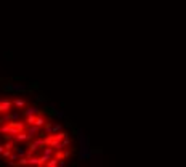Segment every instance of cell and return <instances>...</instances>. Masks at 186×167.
<instances>
[{
    "mask_svg": "<svg viewBox=\"0 0 186 167\" xmlns=\"http://www.w3.org/2000/svg\"><path fill=\"white\" fill-rule=\"evenodd\" d=\"M38 112H40V109H38L37 106H29V108H26L24 116H26V117H27V116H37Z\"/></svg>",
    "mask_w": 186,
    "mask_h": 167,
    "instance_id": "1",
    "label": "cell"
},
{
    "mask_svg": "<svg viewBox=\"0 0 186 167\" xmlns=\"http://www.w3.org/2000/svg\"><path fill=\"white\" fill-rule=\"evenodd\" d=\"M11 108V101L10 100H0V112H6Z\"/></svg>",
    "mask_w": 186,
    "mask_h": 167,
    "instance_id": "2",
    "label": "cell"
},
{
    "mask_svg": "<svg viewBox=\"0 0 186 167\" xmlns=\"http://www.w3.org/2000/svg\"><path fill=\"white\" fill-rule=\"evenodd\" d=\"M37 132H38V125H35V124L32 125L31 128H27V135H29V137H31V138L34 137V135L37 133Z\"/></svg>",
    "mask_w": 186,
    "mask_h": 167,
    "instance_id": "3",
    "label": "cell"
},
{
    "mask_svg": "<svg viewBox=\"0 0 186 167\" xmlns=\"http://www.w3.org/2000/svg\"><path fill=\"white\" fill-rule=\"evenodd\" d=\"M13 103H15L16 108H24V106H26V100H21V98H16Z\"/></svg>",
    "mask_w": 186,
    "mask_h": 167,
    "instance_id": "4",
    "label": "cell"
},
{
    "mask_svg": "<svg viewBox=\"0 0 186 167\" xmlns=\"http://www.w3.org/2000/svg\"><path fill=\"white\" fill-rule=\"evenodd\" d=\"M15 138H16L18 141H24V140H29L31 137H29V135H27V132H26V133H18Z\"/></svg>",
    "mask_w": 186,
    "mask_h": 167,
    "instance_id": "5",
    "label": "cell"
},
{
    "mask_svg": "<svg viewBox=\"0 0 186 167\" xmlns=\"http://www.w3.org/2000/svg\"><path fill=\"white\" fill-rule=\"evenodd\" d=\"M29 164L31 166H40L42 161H40V157H29Z\"/></svg>",
    "mask_w": 186,
    "mask_h": 167,
    "instance_id": "6",
    "label": "cell"
},
{
    "mask_svg": "<svg viewBox=\"0 0 186 167\" xmlns=\"http://www.w3.org/2000/svg\"><path fill=\"white\" fill-rule=\"evenodd\" d=\"M45 124V117H42V116H38V117H35V125H38V127H42V125Z\"/></svg>",
    "mask_w": 186,
    "mask_h": 167,
    "instance_id": "7",
    "label": "cell"
},
{
    "mask_svg": "<svg viewBox=\"0 0 186 167\" xmlns=\"http://www.w3.org/2000/svg\"><path fill=\"white\" fill-rule=\"evenodd\" d=\"M26 121H27L29 125H34L35 124V116H27V117H26Z\"/></svg>",
    "mask_w": 186,
    "mask_h": 167,
    "instance_id": "8",
    "label": "cell"
},
{
    "mask_svg": "<svg viewBox=\"0 0 186 167\" xmlns=\"http://www.w3.org/2000/svg\"><path fill=\"white\" fill-rule=\"evenodd\" d=\"M48 166H50V167H56L58 166V159H50V161H48Z\"/></svg>",
    "mask_w": 186,
    "mask_h": 167,
    "instance_id": "9",
    "label": "cell"
},
{
    "mask_svg": "<svg viewBox=\"0 0 186 167\" xmlns=\"http://www.w3.org/2000/svg\"><path fill=\"white\" fill-rule=\"evenodd\" d=\"M45 132H48V133H53V125H51V124L45 125Z\"/></svg>",
    "mask_w": 186,
    "mask_h": 167,
    "instance_id": "10",
    "label": "cell"
}]
</instances>
